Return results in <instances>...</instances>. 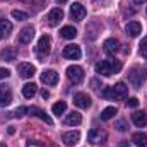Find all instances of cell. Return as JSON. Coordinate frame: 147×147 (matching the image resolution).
Segmentation results:
<instances>
[{"instance_id":"1","label":"cell","mask_w":147,"mask_h":147,"mask_svg":"<svg viewBox=\"0 0 147 147\" xmlns=\"http://www.w3.org/2000/svg\"><path fill=\"white\" fill-rule=\"evenodd\" d=\"M96 74L99 75H105V77H110L113 74H118L121 70V62L120 60H99L96 63Z\"/></svg>"},{"instance_id":"2","label":"cell","mask_w":147,"mask_h":147,"mask_svg":"<svg viewBox=\"0 0 147 147\" xmlns=\"http://www.w3.org/2000/svg\"><path fill=\"white\" fill-rule=\"evenodd\" d=\"M50 50H51V39L48 34H43L38 41V46H36V55L39 58V62H45V58L50 55Z\"/></svg>"},{"instance_id":"3","label":"cell","mask_w":147,"mask_h":147,"mask_svg":"<svg viewBox=\"0 0 147 147\" xmlns=\"http://www.w3.org/2000/svg\"><path fill=\"white\" fill-rule=\"evenodd\" d=\"M147 79V70L142 67H134L130 72H128V80L132 82L134 87H140Z\"/></svg>"},{"instance_id":"4","label":"cell","mask_w":147,"mask_h":147,"mask_svg":"<svg viewBox=\"0 0 147 147\" xmlns=\"http://www.w3.org/2000/svg\"><path fill=\"white\" fill-rule=\"evenodd\" d=\"M67 77H69V80L74 82V84H80L84 80V70H82V67H79V65L67 67Z\"/></svg>"},{"instance_id":"5","label":"cell","mask_w":147,"mask_h":147,"mask_svg":"<svg viewBox=\"0 0 147 147\" xmlns=\"http://www.w3.org/2000/svg\"><path fill=\"white\" fill-rule=\"evenodd\" d=\"M62 55H63L65 58H69V60H79L80 55H82V51H80V46H79V45H67V46L63 48Z\"/></svg>"},{"instance_id":"6","label":"cell","mask_w":147,"mask_h":147,"mask_svg":"<svg viewBox=\"0 0 147 147\" xmlns=\"http://www.w3.org/2000/svg\"><path fill=\"white\" fill-rule=\"evenodd\" d=\"M87 140L91 142V144H103L105 140H106V132H103V130H99V128H92L89 134H87Z\"/></svg>"},{"instance_id":"7","label":"cell","mask_w":147,"mask_h":147,"mask_svg":"<svg viewBox=\"0 0 147 147\" xmlns=\"http://www.w3.org/2000/svg\"><path fill=\"white\" fill-rule=\"evenodd\" d=\"M17 72L19 75L22 77V79H31L34 72H36V69H34V65L33 63H28V62H22V63H19L17 65Z\"/></svg>"},{"instance_id":"8","label":"cell","mask_w":147,"mask_h":147,"mask_svg":"<svg viewBox=\"0 0 147 147\" xmlns=\"http://www.w3.org/2000/svg\"><path fill=\"white\" fill-rule=\"evenodd\" d=\"M74 105L77 108H82V110H87L91 106V98L86 94V92H77L74 94Z\"/></svg>"},{"instance_id":"9","label":"cell","mask_w":147,"mask_h":147,"mask_svg":"<svg viewBox=\"0 0 147 147\" xmlns=\"http://www.w3.org/2000/svg\"><path fill=\"white\" fill-rule=\"evenodd\" d=\"M33 38H34V28H33V26H28V28H24V29L19 33L17 41H19L21 45H29V43L33 41Z\"/></svg>"},{"instance_id":"10","label":"cell","mask_w":147,"mask_h":147,"mask_svg":"<svg viewBox=\"0 0 147 147\" xmlns=\"http://www.w3.org/2000/svg\"><path fill=\"white\" fill-rule=\"evenodd\" d=\"M70 16H72L74 21H82L86 17V7L79 2H75L70 5Z\"/></svg>"},{"instance_id":"11","label":"cell","mask_w":147,"mask_h":147,"mask_svg":"<svg viewBox=\"0 0 147 147\" xmlns=\"http://www.w3.org/2000/svg\"><path fill=\"white\" fill-rule=\"evenodd\" d=\"M46 19H48V24H50V26H57V24H60V21L63 19V10L58 9V7H57V9H51V10L48 12V17H46Z\"/></svg>"},{"instance_id":"12","label":"cell","mask_w":147,"mask_h":147,"mask_svg":"<svg viewBox=\"0 0 147 147\" xmlns=\"http://www.w3.org/2000/svg\"><path fill=\"white\" fill-rule=\"evenodd\" d=\"M17 58V48L16 46H7L5 50L0 51V60L2 62H14Z\"/></svg>"},{"instance_id":"13","label":"cell","mask_w":147,"mask_h":147,"mask_svg":"<svg viewBox=\"0 0 147 147\" xmlns=\"http://www.w3.org/2000/svg\"><path fill=\"white\" fill-rule=\"evenodd\" d=\"M79 139H80V134H79L77 130H72V132H65V134L62 135V140H63V144H65L67 147L75 146V144L79 142Z\"/></svg>"},{"instance_id":"14","label":"cell","mask_w":147,"mask_h":147,"mask_svg":"<svg viewBox=\"0 0 147 147\" xmlns=\"http://www.w3.org/2000/svg\"><path fill=\"white\" fill-rule=\"evenodd\" d=\"M10 103H12V92H10V87H7V86H0V108L9 106Z\"/></svg>"},{"instance_id":"15","label":"cell","mask_w":147,"mask_h":147,"mask_svg":"<svg viewBox=\"0 0 147 147\" xmlns=\"http://www.w3.org/2000/svg\"><path fill=\"white\" fill-rule=\"evenodd\" d=\"M128 94V87L123 82H118L116 86H113V99H125Z\"/></svg>"},{"instance_id":"16","label":"cell","mask_w":147,"mask_h":147,"mask_svg":"<svg viewBox=\"0 0 147 147\" xmlns=\"http://www.w3.org/2000/svg\"><path fill=\"white\" fill-rule=\"evenodd\" d=\"M41 82L46 84V86H55L58 82V74L55 70H45L41 74Z\"/></svg>"},{"instance_id":"17","label":"cell","mask_w":147,"mask_h":147,"mask_svg":"<svg viewBox=\"0 0 147 147\" xmlns=\"http://www.w3.org/2000/svg\"><path fill=\"white\" fill-rule=\"evenodd\" d=\"M125 31H127V34L130 38H137L142 33V26H140V22H137V21H130V22L125 26Z\"/></svg>"},{"instance_id":"18","label":"cell","mask_w":147,"mask_h":147,"mask_svg":"<svg viewBox=\"0 0 147 147\" xmlns=\"http://www.w3.org/2000/svg\"><path fill=\"white\" fill-rule=\"evenodd\" d=\"M28 111H29V113H31L33 116H38L39 120H43V121H45L46 125H53V120H51V118H50V116H48V115H46L45 111L41 110V108H38V106H33V108H29Z\"/></svg>"},{"instance_id":"19","label":"cell","mask_w":147,"mask_h":147,"mask_svg":"<svg viewBox=\"0 0 147 147\" xmlns=\"http://www.w3.org/2000/svg\"><path fill=\"white\" fill-rule=\"evenodd\" d=\"M118 50H120V41H118V39L110 38V39L105 41V51H106L108 55H115Z\"/></svg>"},{"instance_id":"20","label":"cell","mask_w":147,"mask_h":147,"mask_svg":"<svg viewBox=\"0 0 147 147\" xmlns=\"http://www.w3.org/2000/svg\"><path fill=\"white\" fill-rule=\"evenodd\" d=\"M132 121L137 125V127H140V128H144L147 125V115L144 111H135L134 115H132Z\"/></svg>"},{"instance_id":"21","label":"cell","mask_w":147,"mask_h":147,"mask_svg":"<svg viewBox=\"0 0 147 147\" xmlns=\"http://www.w3.org/2000/svg\"><path fill=\"white\" fill-rule=\"evenodd\" d=\"M38 91V86L34 82H28V84H24V87H22V96L24 98H28V99H31L34 94H36Z\"/></svg>"},{"instance_id":"22","label":"cell","mask_w":147,"mask_h":147,"mask_svg":"<svg viewBox=\"0 0 147 147\" xmlns=\"http://www.w3.org/2000/svg\"><path fill=\"white\" fill-rule=\"evenodd\" d=\"M65 123L67 125H80L82 123V115L77 113V111H72L65 116Z\"/></svg>"},{"instance_id":"23","label":"cell","mask_w":147,"mask_h":147,"mask_svg":"<svg viewBox=\"0 0 147 147\" xmlns=\"http://www.w3.org/2000/svg\"><path fill=\"white\" fill-rule=\"evenodd\" d=\"M12 31V22L0 19V39H3L5 36H9V33Z\"/></svg>"},{"instance_id":"24","label":"cell","mask_w":147,"mask_h":147,"mask_svg":"<svg viewBox=\"0 0 147 147\" xmlns=\"http://www.w3.org/2000/svg\"><path fill=\"white\" fill-rule=\"evenodd\" d=\"M132 142H134L137 147H146V146H147V135H146V134H142V132H139V134H134V137H132Z\"/></svg>"},{"instance_id":"25","label":"cell","mask_w":147,"mask_h":147,"mask_svg":"<svg viewBox=\"0 0 147 147\" xmlns=\"http://www.w3.org/2000/svg\"><path fill=\"white\" fill-rule=\"evenodd\" d=\"M60 36L65 38V39H74V38L77 36V31H75V28H72V26H65V28H62Z\"/></svg>"},{"instance_id":"26","label":"cell","mask_w":147,"mask_h":147,"mask_svg":"<svg viewBox=\"0 0 147 147\" xmlns=\"http://www.w3.org/2000/svg\"><path fill=\"white\" fill-rule=\"evenodd\" d=\"M65 110H67V103H65V101H58V103H55V105H53V108H51L53 115H57V116L63 115Z\"/></svg>"},{"instance_id":"27","label":"cell","mask_w":147,"mask_h":147,"mask_svg":"<svg viewBox=\"0 0 147 147\" xmlns=\"http://www.w3.org/2000/svg\"><path fill=\"white\" fill-rule=\"evenodd\" d=\"M115 115H116V108H115V106H108V108H105V110L101 111V120L108 121V120H111Z\"/></svg>"},{"instance_id":"28","label":"cell","mask_w":147,"mask_h":147,"mask_svg":"<svg viewBox=\"0 0 147 147\" xmlns=\"http://www.w3.org/2000/svg\"><path fill=\"white\" fill-rule=\"evenodd\" d=\"M12 17L17 21H26V19H29V14L22 12V10H12Z\"/></svg>"},{"instance_id":"29","label":"cell","mask_w":147,"mask_h":147,"mask_svg":"<svg viewBox=\"0 0 147 147\" xmlns=\"http://www.w3.org/2000/svg\"><path fill=\"white\" fill-rule=\"evenodd\" d=\"M101 96L103 98H108V99H113V87H105L101 91Z\"/></svg>"},{"instance_id":"30","label":"cell","mask_w":147,"mask_h":147,"mask_svg":"<svg viewBox=\"0 0 147 147\" xmlns=\"http://www.w3.org/2000/svg\"><path fill=\"white\" fill-rule=\"evenodd\" d=\"M140 55L147 58V36L144 38V39H142V43H140Z\"/></svg>"},{"instance_id":"31","label":"cell","mask_w":147,"mask_h":147,"mask_svg":"<svg viewBox=\"0 0 147 147\" xmlns=\"http://www.w3.org/2000/svg\"><path fill=\"white\" fill-rule=\"evenodd\" d=\"M24 113H28V108H24V106H19L17 110L14 111V116L21 118V116H24Z\"/></svg>"},{"instance_id":"32","label":"cell","mask_w":147,"mask_h":147,"mask_svg":"<svg viewBox=\"0 0 147 147\" xmlns=\"http://www.w3.org/2000/svg\"><path fill=\"white\" fill-rule=\"evenodd\" d=\"M115 127H116V128H118L120 132H125V130L128 128V127H127V123H125L123 120H120V121H116V125H115Z\"/></svg>"},{"instance_id":"33","label":"cell","mask_w":147,"mask_h":147,"mask_svg":"<svg viewBox=\"0 0 147 147\" xmlns=\"http://www.w3.org/2000/svg\"><path fill=\"white\" fill-rule=\"evenodd\" d=\"M127 105H128L130 108H137V106H139V99H137V98H130V99L127 101Z\"/></svg>"},{"instance_id":"34","label":"cell","mask_w":147,"mask_h":147,"mask_svg":"<svg viewBox=\"0 0 147 147\" xmlns=\"http://www.w3.org/2000/svg\"><path fill=\"white\" fill-rule=\"evenodd\" d=\"M9 75H10V72H9L7 69H2V67H0V80H2V79H7Z\"/></svg>"},{"instance_id":"35","label":"cell","mask_w":147,"mask_h":147,"mask_svg":"<svg viewBox=\"0 0 147 147\" xmlns=\"http://www.w3.org/2000/svg\"><path fill=\"white\" fill-rule=\"evenodd\" d=\"M41 96H43V99H48V98H50V92H48L46 89H43V91H41Z\"/></svg>"},{"instance_id":"36","label":"cell","mask_w":147,"mask_h":147,"mask_svg":"<svg viewBox=\"0 0 147 147\" xmlns=\"http://www.w3.org/2000/svg\"><path fill=\"white\" fill-rule=\"evenodd\" d=\"M120 147H128V142H125V140H123V142L120 144Z\"/></svg>"},{"instance_id":"37","label":"cell","mask_w":147,"mask_h":147,"mask_svg":"<svg viewBox=\"0 0 147 147\" xmlns=\"http://www.w3.org/2000/svg\"><path fill=\"white\" fill-rule=\"evenodd\" d=\"M135 3H144V2H147V0H134Z\"/></svg>"},{"instance_id":"38","label":"cell","mask_w":147,"mask_h":147,"mask_svg":"<svg viewBox=\"0 0 147 147\" xmlns=\"http://www.w3.org/2000/svg\"><path fill=\"white\" fill-rule=\"evenodd\" d=\"M0 147H7V146H5V144H0Z\"/></svg>"}]
</instances>
